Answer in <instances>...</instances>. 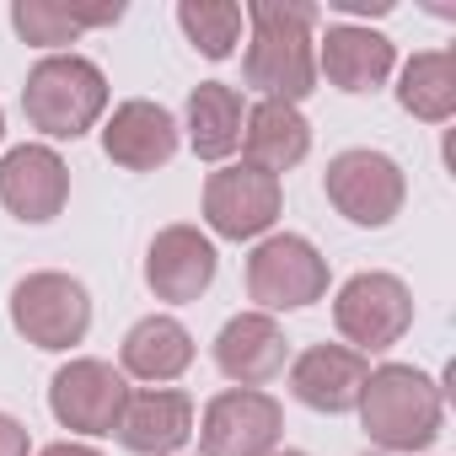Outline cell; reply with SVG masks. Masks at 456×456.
Returning a JSON list of instances; mask_svg holds the SVG:
<instances>
[{
  "instance_id": "cell-26",
  "label": "cell",
  "mask_w": 456,
  "mask_h": 456,
  "mask_svg": "<svg viewBox=\"0 0 456 456\" xmlns=\"http://www.w3.org/2000/svg\"><path fill=\"white\" fill-rule=\"evenodd\" d=\"M285 456H301V451H285Z\"/></svg>"
},
{
  "instance_id": "cell-7",
  "label": "cell",
  "mask_w": 456,
  "mask_h": 456,
  "mask_svg": "<svg viewBox=\"0 0 456 456\" xmlns=\"http://www.w3.org/2000/svg\"><path fill=\"white\" fill-rule=\"evenodd\" d=\"M248 290L269 312L306 306L328 290V264L306 237H269L248 264Z\"/></svg>"
},
{
  "instance_id": "cell-10",
  "label": "cell",
  "mask_w": 456,
  "mask_h": 456,
  "mask_svg": "<svg viewBox=\"0 0 456 456\" xmlns=\"http://www.w3.org/2000/svg\"><path fill=\"white\" fill-rule=\"evenodd\" d=\"M49 403H54V419L65 429H81V435H113L118 429V413L129 403V387L113 365L102 360H70L54 387H49Z\"/></svg>"
},
{
  "instance_id": "cell-8",
  "label": "cell",
  "mask_w": 456,
  "mask_h": 456,
  "mask_svg": "<svg viewBox=\"0 0 456 456\" xmlns=\"http://www.w3.org/2000/svg\"><path fill=\"white\" fill-rule=\"evenodd\" d=\"M274 215H280V177L274 172H258L242 161V167H220L204 183V220L232 242L269 232Z\"/></svg>"
},
{
  "instance_id": "cell-5",
  "label": "cell",
  "mask_w": 456,
  "mask_h": 456,
  "mask_svg": "<svg viewBox=\"0 0 456 456\" xmlns=\"http://www.w3.org/2000/svg\"><path fill=\"white\" fill-rule=\"evenodd\" d=\"M333 322L360 349H392L413 322V296L392 274H354L333 301Z\"/></svg>"
},
{
  "instance_id": "cell-19",
  "label": "cell",
  "mask_w": 456,
  "mask_h": 456,
  "mask_svg": "<svg viewBox=\"0 0 456 456\" xmlns=\"http://www.w3.org/2000/svg\"><path fill=\"white\" fill-rule=\"evenodd\" d=\"M188 360H193V338L172 317H145L124 338V370L140 381H172L188 370Z\"/></svg>"
},
{
  "instance_id": "cell-4",
  "label": "cell",
  "mask_w": 456,
  "mask_h": 456,
  "mask_svg": "<svg viewBox=\"0 0 456 456\" xmlns=\"http://www.w3.org/2000/svg\"><path fill=\"white\" fill-rule=\"evenodd\" d=\"M12 322L38 349H70L92 322V301L70 274H28L12 296Z\"/></svg>"
},
{
  "instance_id": "cell-21",
  "label": "cell",
  "mask_w": 456,
  "mask_h": 456,
  "mask_svg": "<svg viewBox=\"0 0 456 456\" xmlns=\"http://www.w3.org/2000/svg\"><path fill=\"white\" fill-rule=\"evenodd\" d=\"M124 6L118 0H102V6H60V0H17L12 22L28 44H70L81 28H108L118 22Z\"/></svg>"
},
{
  "instance_id": "cell-17",
  "label": "cell",
  "mask_w": 456,
  "mask_h": 456,
  "mask_svg": "<svg viewBox=\"0 0 456 456\" xmlns=\"http://www.w3.org/2000/svg\"><path fill=\"white\" fill-rule=\"evenodd\" d=\"M322 70L344 92H376L392 70V44L370 28H328L322 38Z\"/></svg>"
},
{
  "instance_id": "cell-25",
  "label": "cell",
  "mask_w": 456,
  "mask_h": 456,
  "mask_svg": "<svg viewBox=\"0 0 456 456\" xmlns=\"http://www.w3.org/2000/svg\"><path fill=\"white\" fill-rule=\"evenodd\" d=\"M44 456H97V451H92V445H70V440H65V445H49Z\"/></svg>"
},
{
  "instance_id": "cell-22",
  "label": "cell",
  "mask_w": 456,
  "mask_h": 456,
  "mask_svg": "<svg viewBox=\"0 0 456 456\" xmlns=\"http://www.w3.org/2000/svg\"><path fill=\"white\" fill-rule=\"evenodd\" d=\"M397 102L424 118V124H440L456 113V60L451 54H413L408 70H403V86H397Z\"/></svg>"
},
{
  "instance_id": "cell-24",
  "label": "cell",
  "mask_w": 456,
  "mask_h": 456,
  "mask_svg": "<svg viewBox=\"0 0 456 456\" xmlns=\"http://www.w3.org/2000/svg\"><path fill=\"white\" fill-rule=\"evenodd\" d=\"M0 456H28V429L12 413H0Z\"/></svg>"
},
{
  "instance_id": "cell-18",
  "label": "cell",
  "mask_w": 456,
  "mask_h": 456,
  "mask_svg": "<svg viewBox=\"0 0 456 456\" xmlns=\"http://www.w3.org/2000/svg\"><path fill=\"white\" fill-rule=\"evenodd\" d=\"M242 145H248V167H258V172H274V177H280L285 167H296V161L306 156L312 129H306V118H301L290 102H258V108L248 113Z\"/></svg>"
},
{
  "instance_id": "cell-1",
  "label": "cell",
  "mask_w": 456,
  "mask_h": 456,
  "mask_svg": "<svg viewBox=\"0 0 456 456\" xmlns=\"http://www.w3.org/2000/svg\"><path fill=\"white\" fill-rule=\"evenodd\" d=\"M312 6H280L258 0L248 12L253 22V49H248V86H258L269 102H301L317 81V54H312Z\"/></svg>"
},
{
  "instance_id": "cell-20",
  "label": "cell",
  "mask_w": 456,
  "mask_h": 456,
  "mask_svg": "<svg viewBox=\"0 0 456 456\" xmlns=\"http://www.w3.org/2000/svg\"><path fill=\"white\" fill-rule=\"evenodd\" d=\"M188 140L204 161H220L242 145V97L220 81H204L188 97Z\"/></svg>"
},
{
  "instance_id": "cell-13",
  "label": "cell",
  "mask_w": 456,
  "mask_h": 456,
  "mask_svg": "<svg viewBox=\"0 0 456 456\" xmlns=\"http://www.w3.org/2000/svg\"><path fill=\"white\" fill-rule=\"evenodd\" d=\"M145 280H151V290L161 301H193L215 280V248L193 232V225H167V232L151 242Z\"/></svg>"
},
{
  "instance_id": "cell-6",
  "label": "cell",
  "mask_w": 456,
  "mask_h": 456,
  "mask_svg": "<svg viewBox=\"0 0 456 456\" xmlns=\"http://www.w3.org/2000/svg\"><path fill=\"white\" fill-rule=\"evenodd\" d=\"M328 199L354 225H387L403 209V172L381 151H344L328 161Z\"/></svg>"
},
{
  "instance_id": "cell-11",
  "label": "cell",
  "mask_w": 456,
  "mask_h": 456,
  "mask_svg": "<svg viewBox=\"0 0 456 456\" xmlns=\"http://www.w3.org/2000/svg\"><path fill=\"white\" fill-rule=\"evenodd\" d=\"M70 172L49 145H17L0 161V204L22 220H54L65 209Z\"/></svg>"
},
{
  "instance_id": "cell-9",
  "label": "cell",
  "mask_w": 456,
  "mask_h": 456,
  "mask_svg": "<svg viewBox=\"0 0 456 456\" xmlns=\"http://www.w3.org/2000/svg\"><path fill=\"white\" fill-rule=\"evenodd\" d=\"M280 424H285L280 403L269 392L242 387V392H220L204 408L199 440H204V456H269L280 440Z\"/></svg>"
},
{
  "instance_id": "cell-16",
  "label": "cell",
  "mask_w": 456,
  "mask_h": 456,
  "mask_svg": "<svg viewBox=\"0 0 456 456\" xmlns=\"http://www.w3.org/2000/svg\"><path fill=\"white\" fill-rule=\"evenodd\" d=\"M193 435V403L183 392H129L118 413V440L140 456H167Z\"/></svg>"
},
{
  "instance_id": "cell-15",
  "label": "cell",
  "mask_w": 456,
  "mask_h": 456,
  "mask_svg": "<svg viewBox=\"0 0 456 456\" xmlns=\"http://www.w3.org/2000/svg\"><path fill=\"white\" fill-rule=\"evenodd\" d=\"M215 365L232 381H242V387H258V381L280 376V365H285V333L274 328V317L242 312V317H232V322L220 328Z\"/></svg>"
},
{
  "instance_id": "cell-14",
  "label": "cell",
  "mask_w": 456,
  "mask_h": 456,
  "mask_svg": "<svg viewBox=\"0 0 456 456\" xmlns=\"http://www.w3.org/2000/svg\"><path fill=\"white\" fill-rule=\"evenodd\" d=\"M102 151H108L118 167H129V172H151V167L172 161V151H177V124H172V113L156 108V102H124V108H113V118H108V129H102Z\"/></svg>"
},
{
  "instance_id": "cell-3",
  "label": "cell",
  "mask_w": 456,
  "mask_h": 456,
  "mask_svg": "<svg viewBox=\"0 0 456 456\" xmlns=\"http://www.w3.org/2000/svg\"><path fill=\"white\" fill-rule=\"evenodd\" d=\"M22 108H28L33 129H44L54 140H76L102 118L108 81L81 54H49L44 65H33L28 86H22Z\"/></svg>"
},
{
  "instance_id": "cell-2",
  "label": "cell",
  "mask_w": 456,
  "mask_h": 456,
  "mask_svg": "<svg viewBox=\"0 0 456 456\" xmlns=\"http://www.w3.org/2000/svg\"><path fill=\"white\" fill-rule=\"evenodd\" d=\"M360 419L376 445L387 451H419L440 435V387L413 365H381L365 376Z\"/></svg>"
},
{
  "instance_id": "cell-23",
  "label": "cell",
  "mask_w": 456,
  "mask_h": 456,
  "mask_svg": "<svg viewBox=\"0 0 456 456\" xmlns=\"http://www.w3.org/2000/svg\"><path fill=\"white\" fill-rule=\"evenodd\" d=\"M177 22L204 60H225L242 38V6H232V0H183Z\"/></svg>"
},
{
  "instance_id": "cell-12",
  "label": "cell",
  "mask_w": 456,
  "mask_h": 456,
  "mask_svg": "<svg viewBox=\"0 0 456 456\" xmlns=\"http://www.w3.org/2000/svg\"><path fill=\"white\" fill-rule=\"evenodd\" d=\"M365 376H370V365H365L360 349L317 344V349H306V354L290 365V392H296L306 408H317V413H344V408L360 403Z\"/></svg>"
}]
</instances>
